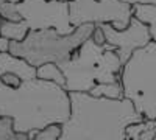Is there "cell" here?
Listing matches in <instances>:
<instances>
[{"label": "cell", "instance_id": "6da1fadb", "mask_svg": "<svg viewBox=\"0 0 156 140\" xmlns=\"http://www.w3.org/2000/svg\"><path fill=\"white\" fill-rule=\"evenodd\" d=\"M0 117L12 120L19 134L39 132L70 117V97L62 86L44 80L23 81L12 89L0 81Z\"/></svg>", "mask_w": 156, "mask_h": 140}, {"label": "cell", "instance_id": "7a4b0ae2", "mask_svg": "<svg viewBox=\"0 0 156 140\" xmlns=\"http://www.w3.org/2000/svg\"><path fill=\"white\" fill-rule=\"evenodd\" d=\"M70 117L61 125L58 140H125L129 125L144 117L128 98L111 100L70 92Z\"/></svg>", "mask_w": 156, "mask_h": 140}, {"label": "cell", "instance_id": "3957f363", "mask_svg": "<svg viewBox=\"0 0 156 140\" xmlns=\"http://www.w3.org/2000/svg\"><path fill=\"white\" fill-rule=\"evenodd\" d=\"M58 66L64 73L66 78L64 89L69 94H89L97 84L120 81L123 62L112 45H98L92 37H89L67 61Z\"/></svg>", "mask_w": 156, "mask_h": 140}, {"label": "cell", "instance_id": "277c9868", "mask_svg": "<svg viewBox=\"0 0 156 140\" xmlns=\"http://www.w3.org/2000/svg\"><path fill=\"white\" fill-rule=\"evenodd\" d=\"M95 25L86 23L75 28L70 34H59L56 30H30L23 41H11L9 53L17 58H22L33 67H41L48 62H61L67 61L80 45L89 39L94 33Z\"/></svg>", "mask_w": 156, "mask_h": 140}, {"label": "cell", "instance_id": "5b68a950", "mask_svg": "<svg viewBox=\"0 0 156 140\" xmlns=\"http://www.w3.org/2000/svg\"><path fill=\"white\" fill-rule=\"evenodd\" d=\"M123 97L144 120H156V42L133 53L120 72Z\"/></svg>", "mask_w": 156, "mask_h": 140}, {"label": "cell", "instance_id": "8992f818", "mask_svg": "<svg viewBox=\"0 0 156 140\" xmlns=\"http://www.w3.org/2000/svg\"><path fill=\"white\" fill-rule=\"evenodd\" d=\"M69 11L73 28L111 23L115 30H125L133 19V6L122 0H69Z\"/></svg>", "mask_w": 156, "mask_h": 140}, {"label": "cell", "instance_id": "52a82bcc", "mask_svg": "<svg viewBox=\"0 0 156 140\" xmlns=\"http://www.w3.org/2000/svg\"><path fill=\"white\" fill-rule=\"evenodd\" d=\"M22 20L30 30H50L59 34H70L75 28L70 23L69 0H19L16 2Z\"/></svg>", "mask_w": 156, "mask_h": 140}, {"label": "cell", "instance_id": "ba28073f", "mask_svg": "<svg viewBox=\"0 0 156 140\" xmlns=\"http://www.w3.org/2000/svg\"><path fill=\"white\" fill-rule=\"evenodd\" d=\"M100 27L105 33L106 44L115 48V52L123 64L133 56L136 50L151 42L148 27L145 23H142L139 19H136L134 16L125 30H115L111 23H101Z\"/></svg>", "mask_w": 156, "mask_h": 140}, {"label": "cell", "instance_id": "9c48e42d", "mask_svg": "<svg viewBox=\"0 0 156 140\" xmlns=\"http://www.w3.org/2000/svg\"><path fill=\"white\" fill-rule=\"evenodd\" d=\"M5 73L17 75L22 81L37 78L36 76V67L30 66L25 59L11 55L9 52L8 53H0V75H5Z\"/></svg>", "mask_w": 156, "mask_h": 140}, {"label": "cell", "instance_id": "30bf717a", "mask_svg": "<svg viewBox=\"0 0 156 140\" xmlns=\"http://www.w3.org/2000/svg\"><path fill=\"white\" fill-rule=\"evenodd\" d=\"M30 31V27L25 20L20 22H9L3 17H0V36L6 37L9 41H23Z\"/></svg>", "mask_w": 156, "mask_h": 140}, {"label": "cell", "instance_id": "8fae6325", "mask_svg": "<svg viewBox=\"0 0 156 140\" xmlns=\"http://www.w3.org/2000/svg\"><path fill=\"white\" fill-rule=\"evenodd\" d=\"M133 16L147 25L151 41L156 42V5H134Z\"/></svg>", "mask_w": 156, "mask_h": 140}, {"label": "cell", "instance_id": "7c38bea8", "mask_svg": "<svg viewBox=\"0 0 156 140\" xmlns=\"http://www.w3.org/2000/svg\"><path fill=\"white\" fill-rule=\"evenodd\" d=\"M36 76L39 80H44V81H50V83H55L58 86H66V78H64V73L59 69L58 64L55 62H48V64H44L41 67L36 69Z\"/></svg>", "mask_w": 156, "mask_h": 140}, {"label": "cell", "instance_id": "4fadbf2b", "mask_svg": "<svg viewBox=\"0 0 156 140\" xmlns=\"http://www.w3.org/2000/svg\"><path fill=\"white\" fill-rule=\"evenodd\" d=\"M89 94L92 95V97H103V98H111V100L125 98L123 97V87H122V83L120 81L97 84Z\"/></svg>", "mask_w": 156, "mask_h": 140}, {"label": "cell", "instance_id": "5bb4252c", "mask_svg": "<svg viewBox=\"0 0 156 140\" xmlns=\"http://www.w3.org/2000/svg\"><path fill=\"white\" fill-rule=\"evenodd\" d=\"M0 140H28V134H19L12 129V120L0 117Z\"/></svg>", "mask_w": 156, "mask_h": 140}, {"label": "cell", "instance_id": "9a60e30c", "mask_svg": "<svg viewBox=\"0 0 156 140\" xmlns=\"http://www.w3.org/2000/svg\"><path fill=\"white\" fill-rule=\"evenodd\" d=\"M0 17H3L9 22H20L22 17L19 14L17 11V5L16 2H3L2 5H0Z\"/></svg>", "mask_w": 156, "mask_h": 140}, {"label": "cell", "instance_id": "2e32d148", "mask_svg": "<svg viewBox=\"0 0 156 140\" xmlns=\"http://www.w3.org/2000/svg\"><path fill=\"white\" fill-rule=\"evenodd\" d=\"M59 135H61V126L59 125H51L48 128L36 132L34 137H31L28 140H58Z\"/></svg>", "mask_w": 156, "mask_h": 140}, {"label": "cell", "instance_id": "e0dca14e", "mask_svg": "<svg viewBox=\"0 0 156 140\" xmlns=\"http://www.w3.org/2000/svg\"><path fill=\"white\" fill-rule=\"evenodd\" d=\"M0 81H2L5 86L12 87V89H17L20 87V84L23 83L17 75H12V73H5V75H0Z\"/></svg>", "mask_w": 156, "mask_h": 140}, {"label": "cell", "instance_id": "ac0fdd59", "mask_svg": "<svg viewBox=\"0 0 156 140\" xmlns=\"http://www.w3.org/2000/svg\"><path fill=\"white\" fill-rule=\"evenodd\" d=\"M94 39V42L95 44H98V45H105L106 44V37H105V33H103V30H101V27L100 25H95V28H94V33H92V36H90Z\"/></svg>", "mask_w": 156, "mask_h": 140}, {"label": "cell", "instance_id": "d6986e66", "mask_svg": "<svg viewBox=\"0 0 156 140\" xmlns=\"http://www.w3.org/2000/svg\"><path fill=\"white\" fill-rule=\"evenodd\" d=\"M122 2L128 3V5H156V0H122Z\"/></svg>", "mask_w": 156, "mask_h": 140}, {"label": "cell", "instance_id": "ffe728a7", "mask_svg": "<svg viewBox=\"0 0 156 140\" xmlns=\"http://www.w3.org/2000/svg\"><path fill=\"white\" fill-rule=\"evenodd\" d=\"M9 44H11L9 39L0 36V53H8L9 52Z\"/></svg>", "mask_w": 156, "mask_h": 140}, {"label": "cell", "instance_id": "44dd1931", "mask_svg": "<svg viewBox=\"0 0 156 140\" xmlns=\"http://www.w3.org/2000/svg\"><path fill=\"white\" fill-rule=\"evenodd\" d=\"M125 140H139L137 137H136V134H133V132H129V131H126V138ZM156 140V138H154Z\"/></svg>", "mask_w": 156, "mask_h": 140}, {"label": "cell", "instance_id": "7402d4cb", "mask_svg": "<svg viewBox=\"0 0 156 140\" xmlns=\"http://www.w3.org/2000/svg\"><path fill=\"white\" fill-rule=\"evenodd\" d=\"M3 2H8V0H0V5H2Z\"/></svg>", "mask_w": 156, "mask_h": 140}, {"label": "cell", "instance_id": "603a6c76", "mask_svg": "<svg viewBox=\"0 0 156 140\" xmlns=\"http://www.w3.org/2000/svg\"><path fill=\"white\" fill-rule=\"evenodd\" d=\"M154 121H156V120H154Z\"/></svg>", "mask_w": 156, "mask_h": 140}]
</instances>
